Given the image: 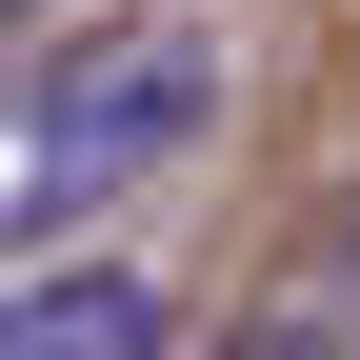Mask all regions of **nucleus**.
<instances>
[{
	"mask_svg": "<svg viewBox=\"0 0 360 360\" xmlns=\"http://www.w3.org/2000/svg\"><path fill=\"white\" fill-rule=\"evenodd\" d=\"M220 120V40L200 20H141V40H80L60 101H40V160H20V220L60 240L80 200H120V180H160L180 141Z\"/></svg>",
	"mask_w": 360,
	"mask_h": 360,
	"instance_id": "obj_1",
	"label": "nucleus"
},
{
	"mask_svg": "<svg viewBox=\"0 0 360 360\" xmlns=\"http://www.w3.org/2000/svg\"><path fill=\"white\" fill-rule=\"evenodd\" d=\"M220 360H340V340H321V321H240Z\"/></svg>",
	"mask_w": 360,
	"mask_h": 360,
	"instance_id": "obj_3",
	"label": "nucleus"
},
{
	"mask_svg": "<svg viewBox=\"0 0 360 360\" xmlns=\"http://www.w3.org/2000/svg\"><path fill=\"white\" fill-rule=\"evenodd\" d=\"M0 360H160V281L60 260V281H20V300H0Z\"/></svg>",
	"mask_w": 360,
	"mask_h": 360,
	"instance_id": "obj_2",
	"label": "nucleus"
},
{
	"mask_svg": "<svg viewBox=\"0 0 360 360\" xmlns=\"http://www.w3.org/2000/svg\"><path fill=\"white\" fill-rule=\"evenodd\" d=\"M0 20H40V0H0Z\"/></svg>",
	"mask_w": 360,
	"mask_h": 360,
	"instance_id": "obj_4",
	"label": "nucleus"
}]
</instances>
